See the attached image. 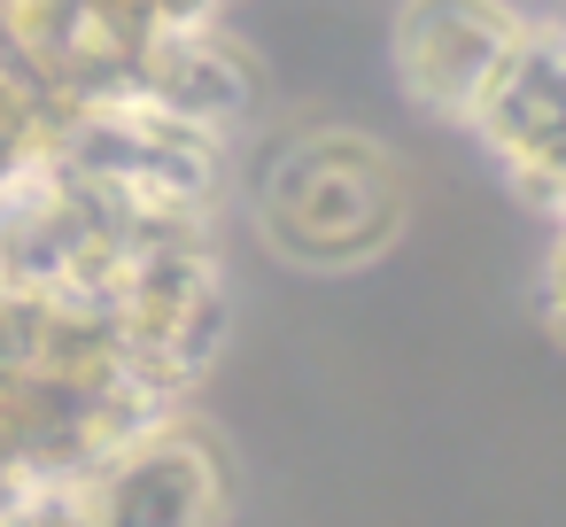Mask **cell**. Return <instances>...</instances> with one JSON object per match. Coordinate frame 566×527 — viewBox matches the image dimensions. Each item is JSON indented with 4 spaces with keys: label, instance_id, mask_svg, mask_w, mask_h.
<instances>
[{
    "label": "cell",
    "instance_id": "6da1fadb",
    "mask_svg": "<svg viewBox=\"0 0 566 527\" xmlns=\"http://www.w3.org/2000/svg\"><path fill=\"white\" fill-rule=\"evenodd\" d=\"M249 218L295 272H357L403 233V171L357 125H311L256 171Z\"/></svg>",
    "mask_w": 566,
    "mask_h": 527
},
{
    "label": "cell",
    "instance_id": "7a4b0ae2",
    "mask_svg": "<svg viewBox=\"0 0 566 527\" xmlns=\"http://www.w3.org/2000/svg\"><path fill=\"white\" fill-rule=\"evenodd\" d=\"M78 512H86V527H226L233 457L179 403L78 473Z\"/></svg>",
    "mask_w": 566,
    "mask_h": 527
},
{
    "label": "cell",
    "instance_id": "3957f363",
    "mask_svg": "<svg viewBox=\"0 0 566 527\" xmlns=\"http://www.w3.org/2000/svg\"><path fill=\"white\" fill-rule=\"evenodd\" d=\"M465 133L512 179V194L527 210H543V218L566 210V17H551V24L527 17V32L481 86Z\"/></svg>",
    "mask_w": 566,
    "mask_h": 527
},
{
    "label": "cell",
    "instance_id": "277c9868",
    "mask_svg": "<svg viewBox=\"0 0 566 527\" xmlns=\"http://www.w3.org/2000/svg\"><path fill=\"white\" fill-rule=\"evenodd\" d=\"M527 32V17L512 0H403L396 9V86L419 117H442L465 133L481 86L496 78V63L512 55V40Z\"/></svg>",
    "mask_w": 566,
    "mask_h": 527
},
{
    "label": "cell",
    "instance_id": "5b68a950",
    "mask_svg": "<svg viewBox=\"0 0 566 527\" xmlns=\"http://www.w3.org/2000/svg\"><path fill=\"white\" fill-rule=\"evenodd\" d=\"M125 94L156 102V109H171V117H187V125H202L218 140H241L256 102H264V71H256V55L226 24H210V32H156L140 48L133 78H125Z\"/></svg>",
    "mask_w": 566,
    "mask_h": 527
},
{
    "label": "cell",
    "instance_id": "8992f818",
    "mask_svg": "<svg viewBox=\"0 0 566 527\" xmlns=\"http://www.w3.org/2000/svg\"><path fill=\"white\" fill-rule=\"evenodd\" d=\"M535 318L566 349V210L551 218V249H543V272H535Z\"/></svg>",
    "mask_w": 566,
    "mask_h": 527
}]
</instances>
